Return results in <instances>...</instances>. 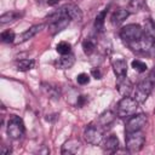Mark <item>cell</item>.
<instances>
[{
  "instance_id": "f1b7e54d",
  "label": "cell",
  "mask_w": 155,
  "mask_h": 155,
  "mask_svg": "<svg viewBox=\"0 0 155 155\" xmlns=\"http://www.w3.org/2000/svg\"><path fill=\"white\" fill-rule=\"evenodd\" d=\"M76 81L79 85H86L90 82V75L86 74V73H81L76 76Z\"/></svg>"
},
{
  "instance_id": "f546056e",
  "label": "cell",
  "mask_w": 155,
  "mask_h": 155,
  "mask_svg": "<svg viewBox=\"0 0 155 155\" xmlns=\"http://www.w3.org/2000/svg\"><path fill=\"white\" fill-rule=\"evenodd\" d=\"M86 103H87V98H86V96H79V97H78V99H76V105H78L79 108L84 107Z\"/></svg>"
},
{
  "instance_id": "1f68e13d",
  "label": "cell",
  "mask_w": 155,
  "mask_h": 155,
  "mask_svg": "<svg viewBox=\"0 0 155 155\" xmlns=\"http://www.w3.org/2000/svg\"><path fill=\"white\" fill-rule=\"evenodd\" d=\"M61 0H40L41 4L46 5V6H56Z\"/></svg>"
},
{
  "instance_id": "3957f363",
  "label": "cell",
  "mask_w": 155,
  "mask_h": 155,
  "mask_svg": "<svg viewBox=\"0 0 155 155\" xmlns=\"http://www.w3.org/2000/svg\"><path fill=\"white\" fill-rule=\"evenodd\" d=\"M138 108V102L131 97H124L116 105V114L121 119H128L134 115Z\"/></svg>"
},
{
  "instance_id": "7c38bea8",
  "label": "cell",
  "mask_w": 155,
  "mask_h": 155,
  "mask_svg": "<svg viewBox=\"0 0 155 155\" xmlns=\"http://www.w3.org/2000/svg\"><path fill=\"white\" fill-rule=\"evenodd\" d=\"M111 67H113V70H114V73H115V75L117 78L126 76V73H127V63H126V61H125L124 57H121V56L113 57L111 58Z\"/></svg>"
},
{
  "instance_id": "4dcf8cb0",
  "label": "cell",
  "mask_w": 155,
  "mask_h": 155,
  "mask_svg": "<svg viewBox=\"0 0 155 155\" xmlns=\"http://www.w3.org/2000/svg\"><path fill=\"white\" fill-rule=\"evenodd\" d=\"M91 75L94 78V79H102V73L99 70V68H93L91 70Z\"/></svg>"
},
{
  "instance_id": "d4e9b609",
  "label": "cell",
  "mask_w": 155,
  "mask_h": 155,
  "mask_svg": "<svg viewBox=\"0 0 155 155\" xmlns=\"http://www.w3.org/2000/svg\"><path fill=\"white\" fill-rule=\"evenodd\" d=\"M16 39V35H15V31L8 29V30H5L1 33V41L2 42H6V44H10V42H13Z\"/></svg>"
},
{
  "instance_id": "30bf717a",
  "label": "cell",
  "mask_w": 155,
  "mask_h": 155,
  "mask_svg": "<svg viewBox=\"0 0 155 155\" xmlns=\"http://www.w3.org/2000/svg\"><path fill=\"white\" fill-rule=\"evenodd\" d=\"M57 11L70 17L71 21H81L82 19V12L79 8V6H76L75 4H65V5L61 6Z\"/></svg>"
},
{
  "instance_id": "ba28073f",
  "label": "cell",
  "mask_w": 155,
  "mask_h": 155,
  "mask_svg": "<svg viewBox=\"0 0 155 155\" xmlns=\"http://www.w3.org/2000/svg\"><path fill=\"white\" fill-rule=\"evenodd\" d=\"M153 88H154V82L150 79H145L140 81L134 88V99L138 103H144L147 98L150 96Z\"/></svg>"
},
{
  "instance_id": "9a60e30c",
  "label": "cell",
  "mask_w": 155,
  "mask_h": 155,
  "mask_svg": "<svg viewBox=\"0 0 155 155\" xmlns=\"http://www.w3.org/2000/svg\"><path fill=\"white\" fill-rule=\"evenodd\" d=\"M102 148L105 153L108 154H114L119 149V139L115 134H109L103 142H102Z\"/></svg>"
},
{
  "instance_id": "ffe728a7",
  "label": "cell",
  "mask_w": 155,
  "mask_h": 155,
  "mask_svg": "<svg viewBox=\"0 0 155 155\" xmlns=\"http://www.w3.org/2000/svg\"><path fill=\"white\" fill-rule=\"evenodd\" d=\"M21 16H22V13L18 12V11H8V12H5V13H2L0 16V24L4 25V24H7L10 22H13V21L18 19Z\"/></svg>"
},
{
  "instance_id": "d6986e66",
  "label": "cell",
  "mask_w": 155,
  "mask_h": 155,
  "mask_svg": "<svg viewBox=\"0 0 155 155\" xmlns=\"http://www.w3.org/2000/svg\"><path fill=\"white\" fill-rule=\"evenodd\" d=\"M42 90L44 92L52 99H59L61 97V90L58 86H54L52 84H47V82H44L42 84Z\"/></svg>"
},
{
  "instance_id": "ac0fdd59",
  "label": "cell",
  "mask_w": 155,
  "mask_h": 155,
  "mask_svg": "<svg viewBox=\"0 0 155 155\" xmlns=\"http://www.w3.org/2000/svg\"><path fill=\"white\" fill-rule=\"evenodd\" d=\"M128 16H130V11H128L127 8L120 7V8L115 10V11L113 12V15H111V23H113L114 25H119V24H121L122 22H125V19H126Z\"/></svg>"
},
{
  "instance_id": "484cf974",
  "label": "cell",
  "mask_w": 155,
  "mask_h": 155,
  "mask_svg": "<svg viewBox=\"0 0 155 155\" xmlns=\"http://www.w3.org/2000/svg\"><path fill=\"white\" fill-rule=\"evenodd\" d=\"M131 65H132V68L134 69V70H137L138 73H143V71H145L147 70V64L143 62V61H140V59H133L132 61V63H131Z\"/></svg>"
},
{
  "instance_id": "8fae6325",
  "label": "cell",
  "mask_w": 155,
  "mask_h": 155,
  "mask_svg": "<svg viewBox=\"0 0 155 155\" xmlns=\"http://www.w3.org/2000/svg\"><path fill=\"white\" fill-rule=\"evenodd\" d=\"M81 149H82L81 142H80L78 138H71V139L67 140V142L63 144L61 153H62L63 155H73V154L80 153Z\"/></svg>"
},
{
  "instance_id": "7402d4cb",
  "label": "cell",
  "mask_w": 155,
  "mask_h": 155,
  "mask_svg": "<svg viewBox=\"0 0 155 155\" xmlns=\"http://www.w3.org/2000/svg\"><path fill=\"white\" fill-rule=\"evenodd\" d=\"M107 12H108V8H104V10H102V11L96 16V18H94V28H96L97 31H102V30H103Z\"/></svg>"
},
{
  "instance_id": "603a6c76",
  "label": "cell",
  "mask_w": 155,
  "mask_h": 155,
  "mask_svg": "<svg viewBox=\"0 0 155 155\" xmlns=\"http://www.w3.org/2000/svg\"><path fill=\"white\" fill-rule=\"evenodd\" d=\"M82 50H84V52L87 56L92 54L94 52V50H96V40H93L92 38H87L86 40H84V42H82Z\"/></svg>"
},
{
  "instance_id": "2e32d148",
  "label": "cell",
  "mask_w": 155,
  "mask_h": 155,
  "mask_svg": "<svg viewBox=\"0 0 155 155\" xmlns=\"http://www.w3.org/2000/svg\"><path fill=\"white\" fill-rule=\"evenodd\" d=\"M115 120V115L113 111L110 110H105L104 113H102L99 116H98V120L96 121V124L102 128V130H107Z\"/></svg>"
},
{
  "instance_id": "cb8c5ba5",
  "label": "cell",
  "mask_w": 155,
  "mask_h": 155,
  "mask_svg": "<svg viewBox=\"0 0 155 155\" xmlns=\"http://www.w3.org/2000/svg\"><path fill=\"white\" fill-rule=\"evenodd\" d=\"M56 51H57L59 54H62V56H63V54H69L70 51H71V45H70L69 42H67V41H61V42L57 44Z\"/></svg>"
},
{
  "instance_id": "9c48e42d",
  "label": "cell",
  "mask_w": 155,
  "mask_h": 155,
  "mask_svg": "<svg viewBox=\"0 0 155 155\" xmlns=\"http://www.w3.org/2000/svg\"><path fill=\"white\" fill-rule=\"evenodd\" d=\"M148 121V116L145 114H134L132 116L128 117V120L126 121V125H125V132L128 133V132H134V131H140L145 124Z\"/></svg>"
},
{
  "instance_id": "83f0119b",
  "label": "cell",
  "mask_w": 155,
  "mask_h": 155,
  "mask_svg": "<svg viewBox=\"0 0 155 155\" xmlns=\"http://www.w3.org/2000/svg\"><path fill=\"white\" fill-rule=\"evenodd\" d=\"M144 33H147V34H149V35H151V36H154L155 38V22H153L150 18L145 22V27H144Z\"/></svg>"
},
{
  "instance_id": "5bb4252c",
  "label": "cell",
  "mask_w": 155,
  "mask_h": 155,
  "mask_svg": "<svg viewBox=\"0 0 155 155\" xmlns=\"http://www.w3.org/2000/svg\"><path fill=\"white\" fill-rule=\"evenodd\" d=\"M116 88L119 91V93L124 97H128L130 93L133 90V85L131 82L130 79H127L126 76L122 78H117V84H116Z\"/></svg>"
},
{
  "instance_id": "8992f818",
  "label": "cell",
  "mask_w": 155,
  "mask_h": 155,
  "mask_svg": "<svg viewBox=\"0 0 155 155\" xmlns=\"http://www.w3.org/2000/svg\"><path fill=\"white\" fill-rule=\"evenodd\" d=\"M145 142L144 133L142 131H134L126 133V149L130 153H137L139 151Z\"/></svg>"
},
{
  "instance_id": "52a82bcc",
  "label": "cell",
  "mask_w": 155,
  "mask_h": 155,
  "mask_svg": "<svg viewBox=\"0 0 155 155\" xmlns=\"http://www.w3.org/2000/svg\"><path fill=\"white\" fill-rule=\"evenodd\" d=\"M103 132L104 130H102L97 124H90L84 131V138L91 145H99L103 142Z\"/></svg>"
},
{
  "instance_id": "836d02e7",
  "label": "cell",
  "mask_w": 155,
  "mask_h": 155,
  "mask_svg": "<svg viewBox=\"0 0 155 155\" xmlns=\"http://www.w3.org/2000/svg\"><path fill=\"white\" fill-rule=\"evenodd\" d=\"M154 113H155V110H154Z\"/></svg>"
},
{
  "instance_id": "e0dca14e",
  "label": "cell",
  "mask_w": 155,
  "mask_h": 155,
  "mask_svg": "<svg viewBox=\"0 0 155 155\" xmlns=\"http://www.w3.org/2000/svg\"><path fill=\"white\" fill-rule=\"evenodd\" d=\"M74 62H75V58H74L73 54H70V53L69 54H63L62 57H59L58 59L54 61V67L57 69L64 70V69L71 68L73 64H74Z\"/></svg>"
},
{
  "instance_id": "4fadbf2b",
  "label": "cell",
  "mask_w": 155,
  "mask_h": 155,
  "mask_svg": "<svg viewBox=\"0 0 155 155\" xmlns=\"http://www.w3.org/2000/svg\"><path fill=\"white\" fill-rule=\"evenodd\" d=\"M44 27H45V24H35V25L28 28L25 31H23V33L18 36V39H17L16 42H17V44H23V42H25V41L33 39L38 33L41 31V29H42Z\"/></svg>"
},
{
  "instance_id": "44dd1931",
  "label": "cell",
  "mask_w": 155,
  "mask_h": 155,
  "mask_svg": "<svg viewBox=\"0 0 155 155\" xmlns=\"http://www.w3.org/2000/svg\"><path fill=\"white\" fill-rule=\"evenodd\" d=\"M16 67H17V70H19V71H28L35 67V61L29 59V58H24V59L18 61Z\"/></svg>"
},
{
  "instance_id": "6da1fadb",
  "label": "cell",
  "mask_w": 155,
  "mask_h": 155,
  "mask_svg": "<svg viewBox=\"0 0 155 155\" xmlns=\"http://www.w3.org/2000/svg\"><path fill=\"white\" fill-rule=\"evenodd\" d=\"M127 46L136 53H139L150 58H155V38L147 33H143L140 39L128 44Z\"/></svg>"
},
{
  "instance_id": "d6a6232c",
  "label": "cell",
  "mask_w": 155,
  "mask_h": 155,
  "mask_svg": "<svg viewBox=\"0 0 155 155\" xmlns=\"http://www.w3.org/2000/svg\"><path fill=\"white\" fill-rule=\"evenodd\" d=\"M154 75H155V69H154Z\"/></svg>"
},
{
  "instance_id": "4316f807",
  "label": "cell",
  "mask_w": 155,
  "mask_h": 155,
  "mask_svg": "<svg viewBox=\"0 0 155 155\" xmlns=\"http://www.w3.org/2000/svg\"><path fill=\"white\" fill-rule=\"evenodd\" d=\"M144 6V0H131L130 1V7H128V11H133V12H137V11H140Z\"/></svg>"
},
{
  "instance_id": "5b68a950",
  "label": "cell",
  "mask_w": 155,
  "mask_h": 155,
  "mask_svg": "<svg viewBox=\"0 0 155 155\" xmlns=\"http://www.w3.org/2000/svg\"><path fill=\"white\" fill-rule=\"evenodd\" d=\"M25 132L23 120L17 115H11L7 121V134L12 139H19Z\"/></svg>"
},
{
  "instance_id": "277c9868",
  "label": "cell",
  "mask_w": 155,
  "mask_h": 155,
  "mask_svg": "<svg viewBox=\"0 0 155 155\" xmlns=\"http://www.w3.org/2000/svg\"><path fill=\"white\" fill-rule=\"evenodd\" d=\"M143 33H144V30L139 24H127L120 30V38L122 39V41L126 45H128V44L134 42L138 39H140Z\"/></svg>"
},
{
  "instance_id": "7a4b0ae2",
  "label": "cell",
  "mask_w": 155,
  "mask_h": 155,
  "mask_svg": "<svg viewBox=\"0 0 155 155\" xmlns=\"http://www.w3.org/2000/svg\"><path fill=\"white\" fill-rule=\"evenodd\" d=\"M50 23H48V31L51 35H56L59 31H62L63 29H65L69 23L71 22V18L61 13L59 11H54L53 13H51L48 16Z\"/></svg>"
}]
</instances>
